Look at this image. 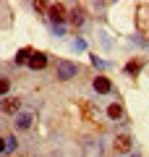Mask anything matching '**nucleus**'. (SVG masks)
<instances>
[{"instance_id":"nucleus-1","label":"nucleus","mask_w":149,"mask_h":157,"mask_svg":"<svg viewBox=\"0 0 149 157\" xmlns=\"http://www.w3.org/2000/svg\"><path fill=\"white\" fill-rule=\"evenodd\" d=\"M47 16H50V21L55 24V26H63V21H66V6H63V3H50Z\"/></svg>"},{"instance_id":"nucleus-2","label":"nucleus","mask_w":149,"mask_h":157,"mask_svg":"<svg viewBox=\"0 0 149 157\" xmlns=\"http://www.w3.org/2000/svg\"><path fill=\"white\" fill-rule=\"evenodd\" d=\"M78 73V68L73 66L71 60H60L58 63V78H60V81H68V78H73Z\"/></svg>"},{"instance_id":"nucleus-15","label":"nucleus","mask_w":149,"mask_h":157,"mask_svg":"<svg viewBox=\"0 0 149 157\" xmlns=\"http://www.w3.org/2000/svg\"><path fill=\"white\" fill-rule=\"evenodd\" d=\"M92 63H94V66H97V68H105V60H99V58H97V55H94V58H92Z\"/></svg>"},{"instance_id":"nucleus-11","label":"nucleus","mask_w":149,"mask_h":157,"mask_svg":"<svg viewBox=\"0 0 149 157\" xmlns=\"http://www.w3.org/2000/svg\"><path fill=\"white\" fill-rule=\"evenodd\" d=\"M71 21L76 24V26H81V24H84V11H78V8H76V11L71 13Z\"/></svg>"},{"instance_id":"nucleus-13","label":"nucleus","mask_w":149,"mask_h":157,"mask_svg":"<svg viewBox=\"0 0 149 157\" xmlns=\"http://www.w3.org/2000/svg\"><path fill=\"white\" fill-rule=\"evenodd\" d=\"M13 149H16V139L11 136V139H6V152H13Z\"/></svg>"},{"instance_id":"nucleus-14","label":"nucleus","mask_w":149,"mask_h":157,"mask_svg":"<svg viewBox=\"0 0 149 157\" xmlns=\"http://www.w3.org/2000/svg\"><path fill=\"white\" fill-rule=\"evenodd\" d=\"M73 50H86V42H84V39H76V42H73Z\"/></svg>"},{"instance_id":"nucleus-8","label":"nucleus","mask_w":149,"mask_h":157,"mask_svg":"<svg viewBox=\"0 0 149 157\" xmlns=\"http://www.w3.org/2000/svg\"><path fill=\"white\" fill-rule=\"evenodd\" d=\"M18 107H21V100H6V102H3V110L11 113V115H13V113H18Z\"/></svg>"},{"instance_id":"nucleus-3","label":"nucleus","mask_w":149,"mask_h":157,"mask_svg":"<svg viewBox=\"0 0 149 157\" xmlns=\"http://www.w3.org/2000/svg\"><path fill=\"white\" fill-rule=\"evenodd\" d=\"M92 86H94V92H99V94H107V92H113L110 78H105V76H97V78L92 81Z\"/></svg>"},{"instance_id":"nucleus-5","label":"nucleus","mask_w":149,"mask_h":157,"mask_svg":"<svg viewBox=\"0 0 149 157\" xmlns=\"http://www.w3.org/2000/svg\"><path fill=\"white\" fill-rule=\"evenodd\" d=\"M131 136H126V134H120V136H118V139H115V149L118 152H128V149H131Z\"/></svg>"},{"instance_id":"nucleus-7","label":"nucleus","mask_w":149,"mask_h":157,"mask_svg":"<svg viewBox=\"0 0 149 157\" xmlns=\"http://www.w3.org/2000/svg\"><path fill=\"white\" fill-rule=\"evenodd\" d=\"M107 115H110L113 121H120V118H123V107L118 105V102H113V105L107 107Z\"/></svg>"},{"instance_id":"nucleus-10","label":"nucleus","mask_w":149,"mask_h":157,"mask_svg":"<svg viewBox=\"0 0 149 157\" xmlns=\"http://www.w3.org/2000/svg\"><path fill=\"white\" fill-rule=\"evenodd\" d=\"M126 71L131 73V76H136V73L141 71V58H133V60H131V63L126 66Z\"/></svg>"},{"instance_id":"nucleus-4","label":"nucleus","mask_w":149,"mask_h":157,"mask_svg":"<svg viewBox=\"0 0 149 157\" xmlns=\"http://www.w3.org/2000/svg\"><path fill=\"white\" fill-rule=\"evenodd\" d=\"M44 66H47V55H44V52H34L32 60H29V68H34V71H42Z\"/></svg>"},{"instance_id":"nucleus-6","label":"nucleus","mask_w":149,"mask_h":157,"mask_svg":"<svg viewBox=\"0 0 149 157\" xmlns=\"http://www.w3.org/2000/svg\"><path fill=\"white\" fill-rule=\"evenodd\" d=\"M32 55H34V52L29 50V47H24V50H18V52H16V66H24V63L29 66V60H32Z\"/></svg>"},{"instance_id":"nucleus-9","label":"nucleus","mask_w":149,"mask_h":157,"mask_svg":"<svg viewBox=\"0 0 149 157\" xmlns=\"http://www.w3.org/2000/svg\"><path fill=\"white\" fill-rule=\"evenodd\" d=\"M16 126L18 128H29V126H32V113H21V115L16 118Z\"/></svg>"},{"instance_id":"nucleus-16","label":"nucleus","mask_w":149,"mask_h":157,"mask_svg":"<svg viewBox=\"0 0 149 157\" xmlns=\"http://www.w3.org/2000/svg\"><path fill=\"white\" fill-rule=\"evenodd\" d=\"M6 152V139H0V155Z\"/></svg>"},{"instance_id":"nucleus-12","label":"nucleus","mask_w":149,"mask_h":157,"mask_svg":"<svg viewBox=\"0 0 149 157\" xmlns=\"http://www.w3.org/2000/svg\"><path fill=\"white\" fill-rule=\"evenodd\" d=\"M11 89V78H0V94H8Z\"/></svg>"}]
</instances>
